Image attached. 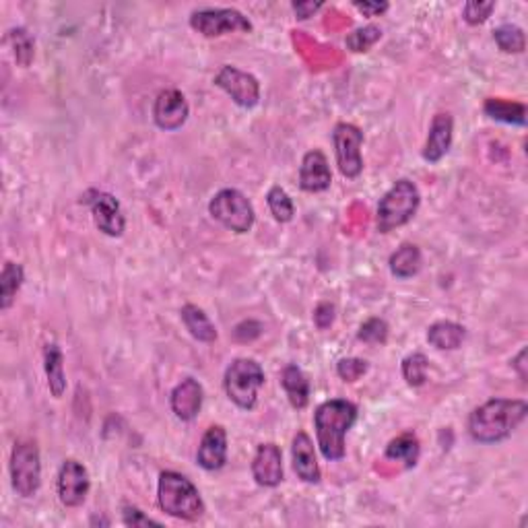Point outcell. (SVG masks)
Returning <instances> with one entry per match:
<instances>
[{"mask_svg":"<svg viewBox=\"0 0 528 528\" xmlns=\"http://www.w3.org/2000/svg\"><path fill=\"white\" fill-rule=\"evenodd\" d=\"M526 415V401L491 399L468 415V435L477 444H498L516 432Z\"/></svg>","mask_w":528,"mask_h":528,"instance_id":"obj_1","label":"cell"},{"mask_svg":"<svg viewBox=\"0 0 528 528\" xmlns=\"http://www.w3.org/2000/svg\"><path fill=\"white\" fill-rule=\"evenodd\" d=\"M357 421V405L345 399H330L322 402L314 413L316 444L324 460L338 462L347 454L345 438Z\"/></svg>","mask_w":528,"mask_h":528,"instance_id":"obj_2","label":"cell"},{"mask_svg":"<svg viewBox=\"0 0 528 528\" xmlns=\"http://www.w3.org/2000/svg\"><path fill=\"white\" fill-rule=\"evenodd\" d=\"M158 501L167 516L194 523L205 514V501L199 487L182 473L163 471L158 481Z\"/></svg>","mask_w":528,"mask_h":528,"instance_id":"obj_3","label":"cell"},{"mask_svg":"<svg viewBox=\"0 0 528 528\" xmlns=\"http://www.w3.org/2000/svg\"><path fill=\"white\" fill-rule=\"evenodd\" d=\"M421 205V192L415 182L407 178L396 180L390 191L378 203L376 227L380 233H390L396 227L407 225L415 217Z\"/></svg>","mask_w":528,"mask_h":528,"instance_id":"obj_4","label":"cell"},{"mask_svg":"<svg viewBox=\"0 0 528 528\" xmlns=\"http://www.w3.org/2000/svg\"><path fill=\"white\" fill-rule=\"evenodd\" d=\"M264 386V370L256 360L238 357L230 363L223 376L227 399L242 410H252L258 402V390Z\"/></svg>","mask_w":528,"mask_h":528,"instance_id":"obj_5","label":"cell"},{"mask_svg":"<svg viewBox=\"0 0 528 528\" xmlns=\"http://www.w3.org/2000/svg\"><path fill=\"white\" fill-rule=\"evenodd\" d=\"M11 485L19 498L29 500L42 487V456L34 440L15 442L11 452Z\"/></svg>","mask_w":528,"mask_h":528,"instance_id":"obj_6","label":"cell"},{"mask_svg":"<svg viewBox=\"0 0 528 528\" xmlns=\"http://www.w3.org/2000/svg\"><path fill=\"white\" fill-rule=\"evenodd\" d=\"M208 213L217 223L233 233H248L252 230L254 219H256L252 203L244 192L236 191V188H223L215 194L208 203Z\"/></svg>","mask_w":528,"mask_h":528,"instance_id":"obj_7","label":"cell"},{"mask_svg":"<svg viewBox=\"0 0 528 528\" xmlns=\"http://www.w3.org/2000/svg\"><path fill=\"white\" fill-rule=\"evenodd\" d=\"M191 28L205 37L250 34L252 23L238 9H197L191 12Z\"/></svg>","mask_w":528,"mask_h":528,"instance_id":"obj_8","label":"cell"},{"mask_svg":"<svg viewBox=\"0 0 528 528\" xmlns=\"http://www.w3.org/2000/svg\"><path fill=\"white\" fill-rule=\"evenodd\" d=\"M332 145H335V158L338 172H341L345 178L355 180L360 178L363 172V158H361V147H363V133L355 124L351 122H338L335 128H332Z\"/></svg>","mask_w":528,"mask_h":528,"instance_id":"obj_9","label":"cell"},{"mask_svg":"<svg viewBox=\"0 0 528 528\" xmlns=\"http://www.w3.org/2000/svg\"><path fill=\"white\" fill-rule=\"evenodd\" d=\"M81 203L89 207L93 223L103 236L120 238L126 232V217H124L120 200L114 194L103 191H89L81 197Z\"/></svg>","mask_w":528,"mask_h":528,"instance_id":"obj_10","label":"cell"},{"mask_svg":"<svg viewBox=\"0 0 528 528\" xmlns=\"http://www.w3.org/2000/svg\"><path fill=\"white\" fill-rule=\"evenodd\" d=\"M213 83H215V87L225 91L236 106L246 108V110L258 106L260 83L256 77L246 73V70L232 67V64H223V67L219 69V73L215 75Z\"/></svg>","mask_w":528,"mask_h":528,"instance_id":"obj_11","label":"cell"},{"mask_svg":"<svg viewBox=\"0 0 528 528\" xmlns=\"http://www.w3.org/2000/svg\"><path fill=\"white\" fill-rule=\"evenodd\" d=\"M91 489L89 471L83 462L75 459H67L62 462L56 479L58 500L64 508H81L87 500Z\"/></svg>","mask_w":528,"mask_h":528,"instance_id":"obj_12","label":"cell"},{"mask_svg":"<svg viewBox=\"0 0 528 528\" xmlns=\"http://www.w3.org/2000/svg\"><path fill=\"white\" fill-rule=\"evenodd\" d=\"M188 116H191V106L180 89H163L155 97L153 120L166 133L180 130L186 124Z\"/></svg>","mask_w":528,"mask_h":528,"instance_id":"obj_13","label":"cell"},{"mask_svg":"<svg viewBox=\"0 0 528 528\" xmlns=\"http://www.w3.org/2000/svg\"><path fill=\"white\" fill-rule=\"evenodd\" d=\"M252 477L260 487H279L283 483V452L277 444H260L252 460Z\"/></svg>","mask_w":528,"mask_h":528,"instance_id":"obj_14","label":"cell"},{"mask_svg":"<svg viewBox=\"0 0 528 528\" xmlns=\"http://www.w3.org/2000/svg\"><path fill=\"white\" fill-rule=\"evenodd\" d=\"M291 465H293V471L297 475V479H302L304 483H310V485L321 483L322 473L316 459L314 442H312V438L305 432H297L293 435Z\"/></svg>","mask_w":528,"mask_h":528,"instance_id":"obj_15","label":"cell"},{"mask_svg":"<svg viewBox=\"0 0 528 528\" xmlns=\"http://www.w3.org/2000/svg\"><path fill=\"white\" fill-rule=\"evenodd\" d=\"M454 139V118L448 112H438L432 118L427 130L426 145H423V159L427 163H440L446 158Z\"/></svg>","mask_w":528,"mask_h":528,"instance_id":"obj_16","label":"cell"},{"mask_svg":"<svg viewBox=\"0 0 528 528\" xmlns=\"http://www.w3.org/2000/svg\"><path fill=\"white\" fill-rule=\"evenodd\" d=\"M205 390L199 380L186 378L169 394V407L180 421H194L203 409Z\"/></svg>","mask_w":528,"mask_h":528,"instance_id":"obj_17","label":"cell"},{"mask_svg":"<svg viewBox=\"0 0 528 528\" xmlns=\"http://www.w3.org/2000/svg\"><path fill=\"white\" fill-rule=\"evenodd\" d=\"M332 184V172L329 159L322 151H308L299 166V188L304 192H324Z\"/></svg>","mask_w":528,"mask_h":528,"instance_id":"obj_18","label":"cell"},{"mask_svg":"<svg viewBox=\"0 0 528 528\" xmlns=\"http://www.w3.org/2000/svg\"><path fill=\"white\" fill-rule=\"evenodd\" d=\"M227 462V432L223 426H211L205 432L197 450V465L213 473Z\"/></svg>","mask_w":528,"mask_h":528,"instance_id":"obj_19","label":"cell"},{"mask_svg":"<svg viewBox=\"0 0 528 528\" xmlns=\"http://www.w3.org/2000/svg\"><path fill=\"white\" fill-rule=\"evenodd\" d=\"M421 456V444L413 432H405L388 442L384 450V459L390 462H399L402 468H415Z\"/></svg>","mask_w":528,"mask_h":528,"instance_id":"obj_20","label":"cell"},{"mask_svg":"<svg viewBox=\"0 0 528 528\" xmlns=\"http://www.w3.org/2000/svg\"><path fill=\"white\" fill-rule=\"evenodd\" d=\"M281 386L285 390L287 399H289L291 407L302 410L308 407L310 402V380L305 378L302 368H297L296 363L283 368L281 374Z\"/></svg>","mask_w":528,"mask_h":528,"instance_id":"obj_21","label":"cell"},{"mask_svg":"<svg viewBox=\"0 0 528 528\" xmlns=\"http://www.w3.org/2000/svg\"><path fill=\"white\" fill-rule=\"evenodd\" d=\"M44 371L48 378V388L54 399L67 393V374H64V355L56 343H48L44 347Z\"/></svg>","mask_w":528,"mask_h":528,"instance_id":"obj_22","label":"cell"},{"mask_svg":"<svg viewBox=\"0 0 528 528\" xmlns=\"http://www.w3.org/2000/svg\"><path fill=\"white\" fill-rule=\"evenodd\" d=\"M467 329L459 322L440 321L427 329V343L438 351H456L465 341Z\"/></svg>","mask_w":528,"mask_h":528,"instance_id":"obj_23","label":"cell"},{"mask_svg":"<svg viewBox=\"0 0 528 528\" xmlns=\"http://www.w3.org/2000/svg\"><path fill=\"white\" fill-rule=\"evenodd\" d=\"M423 256L415 244H402L390 254L388 269L396 279H410L421 271Z\"/></svg>","mask_w":528,"mask_h":528,"instance_id":"obj_24","label":"cell"},{"mask_svg":"<svg viewBox=\"0 0 528 528\" xmlns=\"http://www.w3.org/2000/svg\"><path fill=\"white\" fill-rule=\"evenodd\" d=\"M180 316H182V322H184V326H186V330L191 332L197 341H200V343L217 341V337H219L217 329H215L211 318H208L205 312L199 308V305L186 304L184 308L180 310Z\"/></svg>","mask_w":528,"mask_h":528,"instance_id":"obj_25","label":"cell"},{"mask_svg":"<svg viewBox=\"0 0 528 528\" xmlns=\"http://www.w3.org/2000/svg\"><path fill=\"white\" fill-rule=\"evenodd\" d=\"M483 112L491 120L512 124V126H524L526 124V106L520 102H508L500 97H489L483 103Z\"/></svg>","mask_w":528,"mask_h":528,"instance_id":"obj_26","label":"cell"},{"mask_svg":"<svg viewBox=\"0 0 528 528\" xmlns=\"http://www.w3.org/2000/svg\"><path fill=\"white\" fill-rule=\"evenodd\" d=\"M25 283V271L19 263H12V260H6L3 266V272H0V310L6 312L15 304L17 293L21 291Z\"/></svg>","mask_w":528,"mask_h":528,"instance_id":"obj_27","label":"cell"},{"mask_svg":"<svg viewBox=\"0 0 528 528\" xmlns=\"http://www.w3.org/2000/svg\"><path fill=\"white\" fill-rule=\"evenodd\" d=\"M493 40L498 44V48L504 54H523L526 50V36L524 29L518 25L504 23L500 28L493 29Z\"/></svg>","mask_w":528,"mask_h":528,"instance_id":"obj_28","label":"cell"},{"mask_svg":"<svg viewBox=\"0 0 528 528\" xmlns=\"http://www.w3.org/2000/svg\"><path fill=\"white\" fill-rule=\"evenodd\" d=\"M6 42L11 44L12 48V56H15V61L19 67H29L31 61H34V54H36V42L31 34L25 28H15L11 29L9 34H6Z\"/></svg>","mask_w":528,"mask_h":528,"instance_id":"obj_29","label":"cell"},{"mask_svg":"<svg viewBox=\"0 0 528 528\" xmlns=\"http://www.w3.org/2000/svg\"><path fill=\"white\" fill-rule=\"evenodd\" d=\"M427 371H429V360L426 353L421 351H415V353L407 355L401 363V374L402 380H405L410 388H419L427 382Z\"/></svg>","mask_w":528,"mask_h":528,"instance_id":"obj_30","label":"cell"},{"mask_svg":"<svg viewBox=\"0 0 528 528\" xmlns=\"http://www.w3.org/2000/svg\"><path fill=\"white\" fill-rule=\"evenodd\" d=\"M266 205H269L271 215L275 217V221H279V223H289L293 215H296L293 200L281 186H272L271 191L266 192Z\"/></svg>","mask_w":528,"mask_h":528,"instance_id":"obj_31","label":"cell"},{"mask_svg":"<svg viewBox=\"0 0 528 528\" xmlns=\"http://www.w3.org/2000/svg\"><path fill=\"white\" fill-rule=\"evenodd\" d=\"M382 37V29L376 28V25H366V28H360L345 37V44H347V50L355 52V54H361V52H368L371 45H376Z\"/></svg>","mask_w":528,"mask_h":528,"instance_id":"obj_32","label":"cell"},{"mask_svg":"<svg viewBox=\"0 0 528 528\" xmlns=\"http://www.w3.org/2000/svg\"><path fill=\"white\" fill-rule=\"evenodd\" d=\"M390 326L384 318H370V321L363 322L357 330V341L366 345H384L388 341Z\"/></svg>","mask_w":528,"mask_h":528,"instance_id":"obj_33","label":"cell"},{"mask_svg":"<svg viewBox=\"0 0 528 528\" xmlns=\"http://www.w3.org/2000/svg\"><path fill=\"white\" fill-rule=\"evenodd\" d=\"M368 370L370 363L366 360H360V357H343L337 363V374L343 382H357L368 374Z\"/></svg>","mask_w":528,"mask_h":528,"instance_id":"obj_34","label":"cell"},{"mask_svg":"<svg viewBox=\"0 0 528 528\" xmlns=\"http://www.w3.org/2000/svg\"><path fill=\"white\" fill-rule=\"evenodd\" d=\"M495 11V3H485V0H468V3L462 6V19L468 25H481L485 23L489 17H491V12Z\"/></svg>","mask_w":528,"mask_h":528,"instance_id":"obj_35","label":"cell"},{"mask_svg":"<svg viewBox=\"0 0 528 528\" xmlns=\"http://www.w3.org/2000/svg\"><path fill=\"white\" fill-rule=\"evenodd\" d=\"M122 523L126 526H133V528H145V526H161L158 520L149 518L145 512L139 510V508L134 506H124L122 510Z\"/></svg>","mask_w":528,"mask_h":528,"instance_id":"obj_36","label":"cell"},{"mask_svg":"<svg viewBox=\"0 0 528 528\" xmlns=\"http://www.w3.org/2000/svg\"><path fill=\"white\" fill-rule=\"evenodd\" d=\"M335 318H337V310L330 302H322V304L316 305L314 324H316L318 330H329L330 326L335 324Z\"/></svg>","mask_w":528,"mask_h":528,"instance_id":"obj_37","label":"cell"},{"mask_svg":"<svg viewBox=\"0 0 528 528\" xmlns=\"http://www.w3.org/2000/svg\"><path fill=\"white\" fill-rule=\"evenodd\" d=\"M353 6L360 12H363V17H380L390 9L388 3H371V0H355Z\"/></svg>","mask_w":528,"mask_h":528,"instance_id":"obj_38","label":"cell"},{"mask_svg":"<svg viewBox=\"0 0 528 528\" xmlns=\"http://www.w3.org/2000/svg\"><path fill=\"white\" fill-rule=\"evenodd\" d=\"M324 6V3H314V0H299V3H293L291 9L296 12V17L299 21H305V19L314 17V12H318Z\"/></svg>","mask_w":528,"mask_h":528,"instance_id":"obj_39","label":"cell"},{"mask_svg":"<svg viewBox=\"0 0 528 528\" xmlns=\"http://www.w3.org/2000/svg\"><path fill=\"white\" fill-rule=\"evenodd\" d=\"M512 368L518 371L520 380L526 382V378H528V374H526V349H520V353L516 357H514V360H512Z\"/></svg>","mask_w":528,"mask_h":528,"instance_id":"obj_40","label":"cell"}]
</instances>
